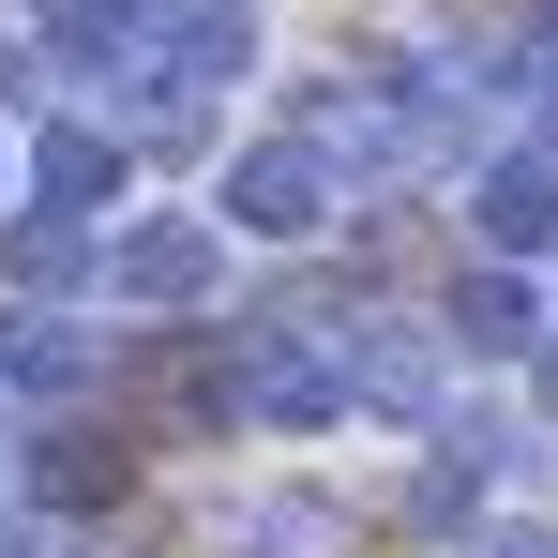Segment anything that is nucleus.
<instances>
[{
    "instance_id": "14",
    "label": "nucleus",
    "mask_w": 558,
    "mask_h": 558,
    "mask_svg": "<svg viewBox=\"0 0 558 558\" xmlns=\"http://www.w3.org/2000/svg\"><path fill=\"white\" fill-rule=\"evenodd\" d=\"M0 196H15V151H0Z\"/></svg>"
},
{
    "instance_id": "11",
    "label": "nucleus",
    "mask_w": 558,
    "mask_h": 558,
    "mask_svg": "<svg viewBox=\"0 0 558 558\" xmlns=\"http://www.w3.org/2000/svg\"><path fill=\"white\" fill-rule=\"evenodd\" d=\"M92 242H106V227L15 211V227H0V272H15V302H76V287H92Z\"/></svg>"
},
{
    "instance_id": "3",
    "label": "nucleus",
    "mask_w": 558,
    "mask_h": 558,
    "mask_svg": "<svg viewBox=\"0 0 558 558\" xmlns=\"http://www.w3.org/2000/svg\"><path fill=\"white\" fill-rule=\"evenodd\" d=\"M92 287H106V302H167V317H196V302L227 287V227H211V211H136V227L92 242Z\"/></svg>"
},
{
    "instance_id": "12",
    "label": "nucleus",
    "mask_w": 558,
    "mask_h": 558,
    "mask_svg": "<svg viewBox=\"0 0 558 558\" xmlns=\"http://www.w3.org/2000/svg\"><path fill=\"white\" fill-rule=\"evenodd\" d=\"M468 558H558V529H468Z\"/></svg>"
},
{
    "instance_id": "6",
    "label": "nucleus",
    "mask_w": 558,
    "mask_h": 558,
    "mask_svg": "<svg viewBox=\"0 0 558 558\" xmlns=\"http://www.w3.org/2000/svg\"><path fill=\"white\" fill-rule=\"evenodd\" d=\"M468 227H483V257H558V151H483L468 167Z\"/></svg>"
},
{
    "instance_id": "2",
    "label": "nucleus",
    "mask_w": 558,
    "mask_h": 558,
    "mask_svg": "<svg viewBox=\"0 0 558 558\" xmlns=\"http://www.w3.org/2000/svg\"><path fill=\"white\" fill-rule=\"evenodd\" d=\"M332 211H348V182H332L287 121H272V136H242L227 182H211V227H227V242H317Z\"/></svg>"
},
{
    "instance_id": "10",
    "label": "nucleus",
    "mask_w": 558,
    "mask_h": 558,
    "mask_svg": "<svg viewBox=\"0 0 558 558\" xmlns=\"http://www.w3.org/2000/svg\"><path fill=\"white\" fill-rule=\"evenodd\" d=\"M15 483H31V498H46V513H106V498H121V483H136V468L106 453V438H76V423H46V438H31V453H15Z\"/></svg>"
},
{
    "instance_id": "5",
    "label": "nucleus",
    "mask_w": 558,
    "mask_h": 558,
    "mask_svg": "<svg viewBox=\"0 0 558 558\" xmlns=\"http://www.w3.org/2000/svg\"><path fill=\"white\" fill-rule=\"evenodd\" d=\"M15 196H31V211H61V227H106V211H121V136H106V121H31Z\"/></svg>"
},
{
    "instance_id": "1",
    "label": "nucleus",
    "mask_w": 558,
    "mask_h": 558,
    "mask_svg": "<svg viewBox=\"0 0 558 558\" xmlns=\"http://www.w3.org/2000/svg\"><path fill=\"white\" fill-rule=\"evenodd\" d=\"M227 408L257 438H332L348 423V317H257L227 348Z\"/></svg>"
},
{
    "instance_id": "8",
    "label": "nucleus",
    "mask_w": 558,
    "mask_h": 558,
    "mask_svg": "<svg viewBox=\"0 0 558 558\" xmlns=\"http://www.w3.org/2000/svg\"><path fill=\"white\" fill-rule=\"evenodd\" d=\"M0 392H15V408H76V392H92V332H76L61 302H15V317H0Z\"/></svg>"
},
{
    "instance_id": "7",
    "label": "nucleus",
    "mask_w": 558,
    "mask_h": 558,
    "mask_svg": "<svg viewBox=\"0 0 558 558\" xmlns=\"http://www.w3.org/2000/svg\"><path fill=\"white\" fill-rule=\"evenodd\" d=\"M151 0H31V61L46 76H136Z\"/></svg>"
},
{
    "instance_id": "13",
    "label": "nucleus",
    "mask_w": 558,
    "mask_h": 558,
    "mask_svg": "<svg viewBox=\"0 0 558 558\" xmlns=\"http://www.w3.org/2000/svg\"><path fill=\"white\" fill-rule=\"evenodd\" d=\"M529 377H544V408H558V332H544V348H529Z\"/></svg>"
},
{
    "instance_id": "4",
    "label": "nucleus",
    "mask_w": 558,
    "mask_h": 558,
    "mask_svg": "<svg viewBox=\"0 0 558 558\" xmlns=\"http://www.w3.org/2000/svg\"><path fill=\"white\" fill-rule=\"evenodd\" d=\"M136 76H151V92H242V76H257V15H242V0H167V15H151V46H136Z\"/></svg>"
},
{
    "instance_id": "9",
    "label": "nucleus",
    "mask_w": 558,
    "mask_h": 558,
    "mask_svg": "<svg viewBox=\"0 0 558 558\" xmlns=\"http://www.w3.org/2000/svg\"><path fill=\"white\" fill-rule=\"evenodd\" d=\"M544 332H558V317H544V287L513 272V257H483V272L453 287V348H468V363H529Z\"/></svg>"
}]
</instances>
